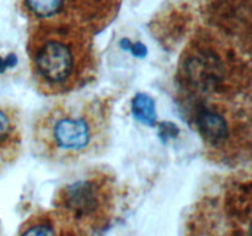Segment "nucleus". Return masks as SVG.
<instances>
[{
    "label": "nucleus",
    "mask_w": 252,
    "mask_h": 236,
    "mask_svg": "<svg viewBox=\"0 0 252 236\" xmlns=\"http://www.w3.org/2000/svg\"><path fill=\"white\" fill-rule=\"evenodd\" d=\"M27 56L32 80L42 95L66 96L97 76L94 34L65 22H31Z\"/></svg>",
    "instance_id": "1"
},
{
    "label": "nucleus",
    "mask_w": 252,
    "mask_h": 236,
    "mask_svg": "<svg viewBox=\"0 0 252 236\" xmlns=\"http://www.w3.org/2000/svg\"><path fill=\"white\" fill-rule=\"evenodd\" d=\"M110 102L103 97L61 100L39 113L32 125V148L39 159L74 165L105 151L111 139Z\"/></svg>",
    "instance_id": "2"
},
{
    "label": "nucleus",
    "mask_w": 252,
    "mask_h": 236,
    "mask_svg": "<svg viewBox=\"0 0 252 236\" xmlns=\"http://www.w3.org/2000/svg\"><path fill=\"white\" fill-rule=\"evenodd\" d=\"M250 63L218 30L199 29L182 51L179 81L192 100H249Z\"/></svg>",
    "instance_id": "3"
},
{
    "label": "nucleus",
    "mask_w": 252,
    "mask_h": 236,
    "mask_svg": "<svg viewBox=\"0 0 252 236\" xmlns=\"http://www.w3.org/2000/svg\"><path fill=\"white\" fill-rule=\"evenodd\" d=\"M191 118L212 160L233 165L249 159L251 151L249 100H193Z\"/></svg>",
    "instance_id": "4"
},
{
    "label": "nucleus",
    "mask_w": 252,
    "mask_h": 236,
    "mask_svg": "<svg viewBox=\"0 0 252 236\" xmlns=\"http://www.w3.org/2000/svg\"><path fill=\"white\" fill-rule=\"evenodd\" d=\"M120 199L121 188L115 175L103 167H91L62 184L53 203L54 208L95 231L110 225Z\"/></svg>",
    "instance_id": "5"
},
{
    "label": "nucleus",
    "mask_w": 252,
    "mask_h": 236,
    "mask_svg": "<svg viewBox=\"0 0 252 236\" xmlns=\"http://www.w3.org/2000/svg\"><path fill=\"white\" fill-rule=\"evenodd\" d=\"M20 7L31 22H65L95 34L115 20L121 0H20Z\"/></svg>",
    "instance_id": "6"
},
{
    "label": "nucleus",
    "mask_w": 252,
    "mask_h": 236,
    "mask_svg": "<svg viewBox=\"0 0 252 236\" xmlns=\"http://www.w3.org/2000/svg\"><path fill=\"white\" fill-rule=\"evenodd\" d=\"M17 236H93V231L65 211L53 208L31 214Z\"/></svg>",
    "instance_id": "7"
},
{
    "label": "nucleus",
    "mask_w": 252,
    "mask_h": 236,
    "mask_svg": "<svg viewBox=\"0 0 252 236\" xmlns=\"http://www.w3.org/2000/svg\"><path fill=\"white\" fill-rule=\"evenodd\" d=\"M22 151V125L19 111L0 102V174L17 161Z\"/></svg>",
    "instance_id": "8"
},
{
    "label": "nucleus",
    "mask_w": 252,
    "mask_h": 236,
    "mask_svg": "<svg viewBox=\"0 0 252 236\" xmlns=\"http://www.w3.org/2000/svg\"><path fill=\"white\" fill-rule=\"evenodd\" d=\"M133 115L137 117V119L153 124L155 120V105L152 97L139 93L133 98Z\"/></svg>",
    "instance_id": "9"
},
{
    "label": "nucleus",
    "mask_w": 252,
    "mask_h": 236,
    "mask_svg": "<svg viewBox=\"0 0 252 236\" xmlns=\"http://www.w3.org/2000/svg\"><path fill=\"white\" fill-rule=\"evenodd\" d=\"M16 64H17V58L15 57V54L0 53V76L6 74L9 70H12V69L16 66Z\"/></svg>",
    "instance_id": "10"
}]
</instances>
